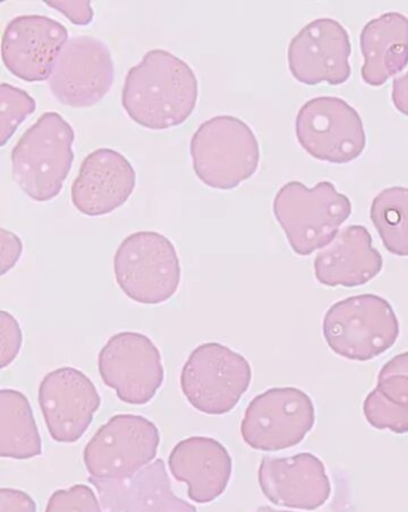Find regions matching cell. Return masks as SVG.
<instances>
[{
  "mask_svg": "<svg viewBox=\"0 0 408 512\" xmlns=\"http://www.w3.org/2000/svg\"><path fill=\"white\" fill-rule=\"evenodd\" d=\"M199 84L185 60L152 50L127 72L121 103L129 117L149 130L184 124L196 109Z\"/></svg>",
  "mask_w": 408,
  "mask_h": 512,
  "instance_id": "cell-1",
  "label": "cell"
},
{
  "mask_svg": "<svg viewBox=\"0 0 408 512\" xmlns=\"http://www.w3.org/2000/svg\"><path fill=\"white\" fill-rule=\"evenodd\" d=\"M73 142L75 131L62 115L42 114L11 151L17 186L39 203L58 197L75 160Z\"/></svg>",
  "mask_w": 408,
  "mask_h": 512,
  "instance_id": "cell-2",
  "label": "cell"
},
{
  "mask_svg": "<svg viewBox=\"0 0 408 512\" xmlns=\"http://www.w3.org/2000/svg\"><path fill=\"white\" fill-rule=\"evenodd\" d=\"M352 205L331 182L308 188L291 181L280 188L273 201V213L294 252L307 256L324 249L336 239L351 216Z\"/></svg>",
  "mask_w": 408,
  "mask_h": 512,
  "instance_id": "cell-3",
  "label": "cell"
},
{
  "mask_svg": "<svg viewBox=\"0 0 408 512\" xmlns=\"http://www.w3.org/2000/svg\"><path fill=\"white\" fill-rule=\"evenodd\" d=\"M193 169L215 190L229 191L252 178L260 146L251 127L233 115H218L198 127L191 140Z\"/></svg>",
  "mask_w": 408,
  "mask_h": 512,
  "instance_id": "cell-4",
  "label": "cell"
},
{
  "mask_svg": "<svg viewBox=\"0 0 408 512\" xmlns=\"http://www.w3.org/2000/svg\"><path fill=\"white\" fill-rule=\"evenodd\" d=\"M400 327L391 303L376 295H358L327 310L324 335L338 356L368 362L392 349Z\"/></svg>",
  "mask_w": 408,
  "mask_h": 512,
  "instance_id": "cell-5",
  "label": "cell"
},
{
  "mask_svg": "<svg viewBox=\"0 0 408 512\" xmlns=\"http://www.w3.org/2000/svg\"><path fill=\"white\" fill-rule=\"evenodd\" d=\"M114 274L132 301L161 304L179 289V255L168 237L156 231H138L120 243L114 255Z\"/></svg>",
  "mask_w": 408,
  "mask_h": 512,
  "instance_id": "cell-6",
  "label": "cell"
},
{
  "mask_svg": "<svg viewBox=\"0 0 408 512\" xmlns=\"http://www.w3.org/2000/svg\"><path fill=\"white\" fill-rule=\"evenodd\" d=\"M251 382L252 368L247 359L218 343L203 344L192 351L180 377L188 402L210 416L233 411Z\"/></svg>",
  "mask_w": 408,
  "mask_h": 512,
  "instance_id": "cell-7",
  "label": "cell"
},
{
  "mask_svg": "<svg viewBox=\"0 0 408 512\" xmlns=\"http://www.w3.org/2000/svg\"><path fill=\"white\" fill-rule=\"evenodd\" d=\"M160 442V431L149 419L118 414L91 438L84 449V465L90 478H131L154 462Z\"/></svg>",
  "mask_w": 408,
  "mask_h": 512,
  "instance_id": "cell-8",
  "label": "cell"
},
{
  "mask_svg": "<svg viewBox=\"0 0 408 512\" xmlns=\"http://www.w3.org/2000/svg\"><path fill=\"white\" fill-rule=\"evenodd\" d=\"M315 408L303 390L271 388L255 396L241 423L243 441L260 451H280L300 444L314 428Z\"/></svg>",
  "mask_w": 408,
  "mask_h": 512,
  "instance_id": "cell-9",
  "label": "cell"
},
{
  "mask_svg": "<svg viewBox=\"0 0 408 512\" xmlns=\"http://www.w3.org/2000/svg\"><path fill=\"white\" fill-rule=\"evenodd\" d=\"M296 136L316 160L337 164L356 160L367 144L356 109L334 96L315 97L304 103L296 118Z\"/></svg>",
  "mask_w": 408,
  "mask_h": 512,
  "instance_id": "cell-10",
  "label": "cell"
},
{
  "mask_svg": "<svg viewBox=\"0 0 408 512\" xmlns=\"http://www.w3.org/2000/svg\"><path fill=\"white\" fill-rule=\"evenodd\" d=\"M114 76L112 53L105 42L79 35L66 42L59 53L48 84L62 105L88 108L109 93Z\"/></svg>",
  "mask_w": 408,
  "mask_h": 512,
  "instance_id": "cell-11",
  "label": "cell"
},
{
  "mask_svg": "<svg viewBox=\"0 0 408 512\" xmlns=\"http://www.w3.org/2000/svg\"><path fill=\"white\" fill-rule=\"evenodd\" d=\"M99 371L106 386L130 405L148 404L164 381L160 350L136 332L118 333L107 341L99 355Z\"/></svg>",
  "mask_w": 408,
  "mask_h": 512,
  "instance_id": "cell-12",
  "label": "cell"
},
{
  "mask_svg": "<svg viewBox=\"0 0 408 512\" xmlns=\"http://www.w3.org/2000/svg\"><path fill=\"white\" fill-rule=\"evenodd\" d=\"M39 404L54 441L81 440L101 406V396L89 377L75 368L52 371L42 380Z\"/></svg>",
  "mask_w": 408,
  "mask_h": 512,
  "instance_id": "cell-13",
  "label": "cell"
},
{
  "mask_svg": "<svg viewBox=\"0 0 408 512\" xmlns=\"http://www.w3.org/2000/svg\"><path fill=\"white\" fill-rule=\"evenodd\" d=\"M350 35L332 18H319L307 24L291 40L289 69L298 82L340 85L351 76Z\"/></svg>",
  "mask_w": 408,
  "mask_h": 512,
  "instance_id": "cell-14",
  "label": "cell"
},
{
  "mask_svg": "<svg viewBox=\"0 0 408 512\" xmlns=\"http://www.w3.org/2000/svg\"><path fill=\"white\" fill-rule=\"evenodd\" d=\"M68 39V29L51 17L18 16L8 23L2 36L3 63L22 81L44 82L50 79Z\"/></svg>",
  "mask_w": 408,
  "mask_h": 512,
  "instance_id": "cell-15",
  "label": "cell"
},
{
  "mask_svg": "<svg viewBox=\"0 0 408 512\" xmlns=\"http://www.w3.org/2000/svg\"><path fill=\"white\" fill-rule=\"evenodd\" d=\"M258 479L264 496L278 507L288 509L318 510L332 493L324 462L310 453L264 456Z\"/></svg>",
  "mask_w": 408,
  "mask_h": 512,
  "instance_id": "cell-16",
  "label": "cell"
},
{
  "mask_svg": "<svg viewBox=\"0 0 408 512\" xmlns=\"http://www.w3.org/2000/svg\"><path fill=\"white\" fill-rule=\"evenodd\" d=\"M137 175L127 158L113 149H99L84 158L71 187L76 209L89 217L108 215L135 191Z\"/></svg>",
  "mask_w": 408,
  "mask_h": 512,
  "instance_id": "cell-17",
  "label": "cell"
},
{
  "mask_svg": "<svg viewBox=\"0 0 408 512\" xmlns=\"http://www.w3.org/2000/svg\"><path fill=\"white\" fill-rule=\"evenodd\" d=\"M96 487L103 512H197L194 505L174 495L167 467L155 460L120 480L89 478Z\"/></svg>",
  "mask_w": 408,
  "mask_h": 512,
  "instance_id": "cell-18",
  "label": "cell"
},
{
  "mask_svg": "<svg viewBox=\"0 0 408 512\" xmlns=\"http://www.w3.org/2000/svg\"><path fill=\"white\" fill-rule=\"evenodd\" d=\"M168 463L173 477L187 484L188 497L199 504L222 496L233 473L229 451L210 437L194 436L179 442Z\"/></svg>",
  "mask_w": 408,
  "mask_h": 512,
  "instance_id": "cell-19",
  "label": "cell"
},
{
  "mask_svg": "<svg viewBox=\"0 0 408 512\" xmlns=\"http://www.w3.org/2000/svg\"><path fill=\"white\" fill-rule=\"evenodd\" d=\"M382 267V255L373 247V237L362 225H350L341 230L314 261L316 279L331 288L365 285Z\"/></svg>",
  "mask_w": 408,
  "mask_h": 512,
  "instance_id": "cell-20",
  "label": "cell"
},
{
  "mask_svg": "<svg viewBox=\"0 0 408 512\" xmlns=\"http://www.w3.org/2000/svg\"><path fill=\"white\" fill-rule=\"evenodd\" d=\"M363 81L380 87L408 64V18L387 12L365 24L361 33Z\"/></svg>",
  "mask_w": 408,
  "mask_h": 512,
  "instance_id": "cell-21",
  "label": "cell"
},
{
  "mask_svg": "<svg viewBox=\"0 0 408 512\" xmlns=\"http://www.w3.org/2000/svg\"><path fill=\"white\" fill-rule=\"evenodd\" d=\"M42 454V442L27 396L0 390V456L28 460Z\"/></svg>",
  "mask_w": 408,
  "mask_h": 512,
  "instance_id": "cell-22",
  "label": "cell"
},
{
  "mask_svg": "<svg viewBox=\"0 0 408 512\" xmlns=\"http://www.w3.org/2000/svg\"><path fill=\"white\" fill-rule=\"evenodd\" d=\"M363 412L377 430L408 434V377L397 375L379 380L365 398Z\"/></svg>",
  "mask_w": 408,
  "mask_h": 512,
  "instance_id": "cell-23",
  "label": "cell"
},
{
  "mask_svg": "<svg viewBox=\"0 0 408 512\" xmlns=\"http://www.w3.org/2000/svg\"><path fill=\"white\" fill-rule=\"evenodd\" d=\"M370 217L387 251L408 256V188H386L376 195Z\"/></svg>",
  "mask_w": 408,
  "mask_h": 512,
  "instance_id": "cell-24",
  "label": "cell"
},
{
  "mask_svg": "<svg viewBox=\"0 0 408 512\" xmlns=\"http://www.w3.org/2000/svg\"><path fill=\"white\" fill-rule=\"evenodd\" d=\"M36 109V102L26 90L8 83L0 84V146L14 136L20 126Z\"/></svg>",
  "mask_w": 408,
  "mask_h": 512,
  "instance_id": "cell-25",
  "label": "cell"
},
{
  "mask_svg": "<svg viewBox=\"0 0 408 512\" xmlns=\"http://www.w3.org/2000/svg\"><path fill=\"white\" fill-rule=\"evenodd\" d=\"M46 512H103L95 492L88 485L78 484L58 490L48 499Z\"/></svg>",
  "mask_w": 408,
  "mask_h": 512,
  "instance_id": "cell-26",
  "label": "cell"
},
{
  "mask_svg": "<svg viewBox=\"0 0 408 512\" xmlns=\"http://www.w3.org/2000/svg\"><path fill=\"white\" fill-rule=\"evenodd\" d=\"M22 329L14 315L5 310L0 312V368L4 369L15 361L22 347Z\"/></svg>",
  "mask_w": 408,
  "mask_h": 512,
  "instance_id": "cell-27",
  "label": "cell"
},
{
  "mask_svg": "<svg viewBox=\"0 0 408 512\" xmlns=\"http://www.w3.org/2000/svg\"><path fill=\"white\" fill-rule=\"evenodd\" d=\"M45 3L62 12L76 26H88L94 20V10L87 0H46Z\"/></svg>",
  "mask_w": 408,
  "mask_h": 512,
  "instance_id": "cell-28",
  "label": "cell"
},
{
  "mask_svg": "<svg viewBox=\"0 0 408 512\" xmlns=\"http://www.w3.org/2000/svg\"><path fill=\"white\" fill-rule=\"evenodd\" d=\"M23 245L20 237L4 228L0 229V274L4 276L21 258Z\"/></svg>",
  "mask_w": 408,
  "mask_h": 512,
  "instance_id": "cell-29",
  "label": "cell"
},
{
  "mask_svg": "<svg viewBox=\"0 0 408 512\" xmlns=\"http://www.w3.org/2000/svg\"><path fill=\"white\" fill-rule=\"evenodd\" d=\"M0 512H36V504L26 492L3 487L0 489Z\"/></svg>",
  "mask_w": 408,
  "mask_h": 512,
  "instance_id": "cell-30",
  "label": "cell"
},
{
  "mask_svg": "<svg viewBox=\"0 0 408 512\" xmlns=\"http://www.w3.org/2000/svg\"><path fill=\"white\" fill-rule=\"evenodd\" d=\"M392 100L395 108L408 117V71L394 79Z\"/></svg>",
  "mask_w": 408,
  "mask_h": 512,
  "instance_id": "cell-31",
  "label": "cell"
},
{
  "mask_svg": "<svg viewBox=\"0 0 408 512\" xmlns=\"http://www.w3.org/2000/svg\"><path fill=\"white\" fill-rule=\"evenodd\" d=\"M397 375L408 377V352L400 353V355L395 356L391 361L383 365L379 374V380Z\"/></svg>",
  "mask_w": 408,
  "mask_h": 512,
  "instance_id": "cell-32",
  "label": "cell"
},
{
  "mask_svg": "<svg viewBox=\"0 0 408 512\" xmlns=\"http://www.w3.org/2000/svg\"><path fill=\"white\" fill-rule=\"evenodd\" d=\"M255 512H295V511H288V510H277V509H273L271 507H260L257 511Z\"/></svg>",
  "mask_w": 408,
  "mask_h": 512,
  "instance_id": "cell-33",
  "label": "cell"
}]
</instances>
